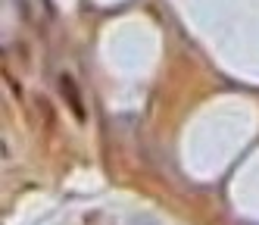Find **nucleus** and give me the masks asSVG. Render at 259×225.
<instances>
[{
    "instance_id": "1",
    "label": "nucleus",
    "mask_w": 259,
    "mask_h": 225,
    "mask_svg": "<svg viewBox=\"0 0 259 225\" xmlns=\"http://www.w3.org/2000/svg\"><path fill=\"white\" fill-rule=\"evenodd\" d=\"M60 85H63V91H66V97H69V103L75 106V113H78V116H81V106H78V91H75V85L69 82V75H63V82H60Z\"/></svg>"
}]
</instances>
